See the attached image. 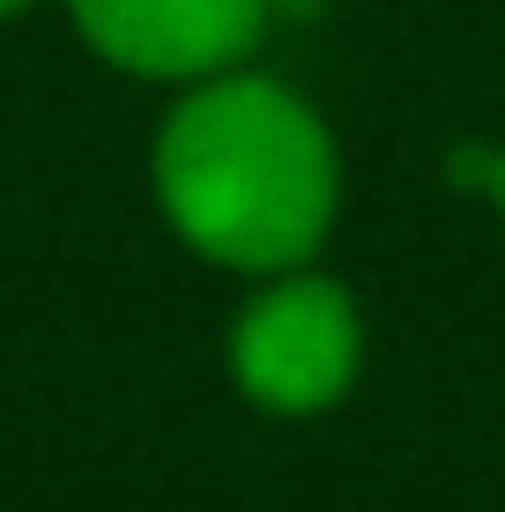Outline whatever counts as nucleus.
<instances>
[{
  "label": "nucleus",
  "instance_id": "nucleus-3",
  "mask_svg": "<svg viewBox=\"0 0 505 512\" xmlns=\"http://www.w3.org/2000/svg\"><path fill=\"white\" fill-rule=\"evenodd\" d=\"M60 8L97 67L171 97L186 82L253 67L283 0H60Z\"/></svg>",
  "mask_w": 505,
  "mask_h": 512
},
{
  "label": "nucleus",
  "instance_id": "nucleus-4",
  "mask_svg": "<svg viewBox=\"0 0 505 512\" xmlns=\"http://www.w3.org/2000/svg\"><path fill=\"white\" fill-rule=\"evenodd\" d=\"M483 201H491V216L505 223V141H491V186H483Z\"/></svg>",
  "mask_w": 505,
  "mask_h": 512
},
{
  "label": "nucleus",
  "instance_id": "nucleus-2",
  "mask_svg": "<svg viewBox=\"0 0 505 512\" xmlns=\"http://www.w3.org/2000/svg\"><path fill=\"white\" fill-rule=\"evenodd\" d=\"M216 357L238 409L268 423H320L350 409L372 372V312L357 282L335 275L327 260L283 268L238 290Z\"/></svg>",
  "mask_w": 505,
  "mask_h": 512
},
{
  "label": "nucleus",
  "instance_id": "nucleus-5",
  "mask_svg": "<svg viewBox=\"0 0 505 512\" xmlns=\"http://www.w3.org/2000/svg\"><path fill=\"white\" fill-rule=\"evenodd\" d=\"M30 8H45V0H0V23H23Z\"/></svg>",
  "mask_w": 505,
  "mask_h": 512
},
{
  "label": "nucleus",
  "instance_id": "nucleus-1",
  "mask_svg": "<svg viewBox=\"0 0 505 512\" xmlns=\"http://www.w3.org/2000/svg\"><path fill=\"white\" fill-rule=\"evenodd\" d=\"M142 179L164 238L231 282L327 260L350 208L335 119L260 60L164 97Z\"/></svg>",
  "mask_w": 505,
  "mask_h": 512
}]
</instances>
